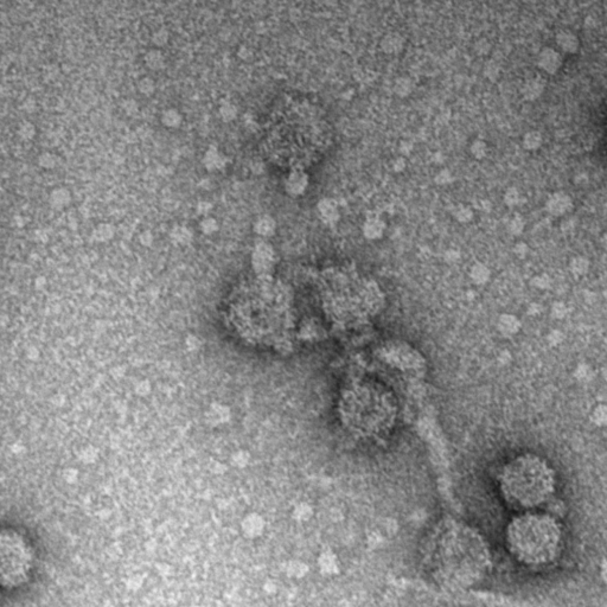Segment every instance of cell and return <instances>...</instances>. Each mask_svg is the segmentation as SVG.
I'll use <instances>...</instances> for the list:
<instances>
[{
    "instance_id": "7402d4cb",
    "label": "cell",
    "mask_w": 607,
    "mask_h": 607,
    "mask_svg": "<svg viewBox=\"0 0 607 607\" xmlns=\"http://www.w3.org/2000/svg\"><path fill=\"white\" fill-rule=\"evenodd\" d=\"M170 236L175 243L185 245L191 243L192 238H194V233L185 225H176L171 230Z\"/></svg>"
},
{
    "instance_id": "f5cc1de1",
    "label": "cell",
    "mask_w": 607,
    "mask_h": 607,
    "mask_svg": "<svg viewBox=\"0 0 607 607\" xmlns=\"http://www.w3.org/2000/svg\"><path fill=\"white\" fill-rule=\"evenodd\" d=\"M541 312H542V306H541L540 304L532 303L529 305V307H528L529 316H539Z\"/></svg>"
},
{
    "instance_id": "ba28073f",
    "label": "cell",
    "mask_w": 607,
    "mask_h": 607,
    "mask_svg": "<svg viewBox=\"0 0 607 607\" xmlns=\"http://www.w3.org/2000/svg\"><path fill=\"white\" fill-rule=\"evenodd\" d=\"M308 183H310L308 175L305 171L297 168L287 176L286 181H285V190L288 195L297 197V196H301L306 192Z\"/></svg>"
},
{
    "instance_id": "ab89813d",
    "label": "cell",
    "mask_w": 607,
    "mask_h": 607,
    "mask_svg": "<svg viewBox=\"0 0 607 607\" xmlns=\"http://www.w3.org/2000/svg\"><path fill=\"white\" fill-rule=\"evenodd\" d=\"M568 306H567L563 301H555V303L552 305V308H550V316L556 320L563 319V318L568 314Z\"/></svg>"
},
{
    "instance_id": "6f0895ef",
    "label": "cell",
    "mask_w": 607,
    "mask_h": 607,
    "mask_svg": "<svg viewBox=\"0 0 607 607\" xmlns=\"http://www.w3.org/2000/svg\"><path fill=\"white\" fill-rule=\"evenodd\" d=\"M574 228V221L573 218H566L565 221H562V229L563 230H569V229Z\"/></svg>"
},
{
    "instance_id": "4fadbf2b",
    "label": "cell",
    "mask_w": 607,
    "mask_h": 607,
    "mask_svg": "<svg viewBox=\"0 0 607 607\" xmlns=\"http://www.w3.org/2000/svg\"><path fill=\"white\" fill-rule=\"evenodd\" d=\"M227 164H228V158L224 157V155L221 153L220 150H218L215 145H211L210 147L205 151L204 157H203V165L208 171H210V172L221 171V170H223Z\"/></svg>"
},
{
    "instance_id": "e0dca14e",
    "label": "cell",
    "mask_w": 607,
    "mask_h": 607,
    "mask_svg": "<svg viewBox=\"0 0 607 607\" xmlns=\"http://www.w3.org/2000/svg\"><path fill=\"white\" fill-rule=\"evenodd\" d=\"M144 62L146 67L153 71L162 70L166 67V58H165L162 51L159 50V49H151V50L146 52L144 56Z\"/></svg>"
},
{
    "instance_id": "5bb4252c",
    "label": "cell",
    "mask_w": 607,
    "mask_h": 607,
    "mask_svg": "<svg viewBox=\"0 0 607 607\" xmlns=\"http://www.w3.org/2000/svg\"><path fill=\"white\" fill-rule=\"evenodd\" d=\"M521 327H522V323L513 314H502L498 318V321H497V329H498L499 333L505 338H511L515 336V334L519 332Z\"/></svg>"
},
{
    "instance_id": "91938a15",
    "label": "cell",
    "mask_w": 607,
    "mask_h": 607,
    "mask_svg": "<svg viewBox=\"0 0 607 607\" xmlns=\"http://www.w3.org/2000/svg\"><path fill=\"white\" fill-rule=\"evenodd\" d=\"M490 209H491V203H490V202L489 201H483L482 202V210L490 211Z\"/></svg>"
},
{
    "instance_id": "52a82bcc",
    "label": "cell",
    "mask_w": 607,
    "mask_h": 607,
    "mask_svg": "<svg viewBox=\"0 0 607 607\" xmlns=\"http://www.w3.org/2000/svg\"><path fill=\"white\" fill-rule=\"evenodd\" d=\"M563 65L561 52L555 48L546 46L537 56V67L547 75H556Z\"/></svg>"
},
{
    "instance_id": "60d3db41",
    "label": "cell",
    "mask_w": 607,
    "mask_h": 607,
    "mask_svg": "<svg viewBox=\"0 0 607 607\" xmlns=\"http://www.w3.org/2000/svg\"><path fill=\"white\" fill-rule=\"evenodd\" d=\"M122 109L128 117H134L139 113V104L134 99H126L122 101Z\"/></svg>"
},
{
    "instance_id": "836d02e7",
    "label": "cell",
    "mask_w": 607,
    "mask_h": 607,
    "mask_svg": "<svg viewBox=\"0 0 607 607\" xmlns=\"http://www.w3.org/2000/svg\"><path fill=\"white\" fill-rule=\"evenodd\" d=\"M200 229L204 235H212V234L216 233V231H218V229H220V223H218V221L216 220V218H214L211 216H207V217H203L201 220Z\"/></svg>"
},
{
    "instance_id": "f907efd6",
    "label": "cell",
    "mask_w": 607,
    "mask_h": 607,
    "mask_svg": "<svg viewBox=\"0 0 607 607\" xmlns=\"http://www.w3.org/2000/svg\"><path fill=\"white\" fill-rule=\"evenodd\" d=\"M476 50L478 54L482 55H486L487 52L490 51V44L489 42L485 41V39H482V41H478L476 44Z\"/></svg>"
},
{
    "instance_id": "6da1fadb",
    "label": "cell",
    "mask_w": 607,
    "mask_h": 607,
    "mask_svg": "<svg viewBox=\"0 0 607 607\" xmlns=\"http://www.w3.org/2000/svg\"><path fill=\"white\" fill-rule=\"evenodd\" d=\"M420 553L424 573L446 589L470 588L490 568L485 540L473 528L452 518L439 521L427 532Z\"/></svg>"
},
{
    "instance_id": "d590c367",
    "label": "cell",
    "mask_w": 607,
    "mask_h": 607,
    "mask_svg": "<svg viewBox=\"0 0 607 607\" xmlns=\"http://www.w3.org/2000/svg\"><path fill=\"white\" fill-rule=\"evenodd\" d=\"M168 39H170V32L165 28H159L152 34L151 42L157 48H162L167 44Z\"/></svg>"
},
{
    "instance_id": "f35d334b",
    "label": "cell",
    "mask_w": 607,
    "mask_h": 607,
    "mask_svg": "<svg viewBox=\"0 0 607 607\" xmlns=\"http://www.w3.org/2000/svg\"><path fill=\"white\" fill-rule=\"evenodd\" d=\"M530 285L534 286L537 290H548V288L552 286V279L548 274L542 273V274H537L532 279V281H530Z\"/></svg>"
},
{
    "instance_id": "c3c4849f",
    "label": "cell",
    "mask_w": 607,
    "mask_h": 607,
    "mask_svg": "<svg viewBox=\"0 0 607 607\" xmlns=\"http://www.w3.org/2000/svg\"><path fill=\"white\" fill-rule=\"evenodd\" d=\"M237 56L241 59H243V61H249V59H251V57H253V51H251L248 46L242 45L237 50Z\"/></svg>"
},
{
    "instance_id": "ffe728a7",
    "label": "cell",
    "mask_w": 607,
    "mask_h": 607,
    "mask_svg": "<svg viewBox=\"0 0 607 607\" xmlns=\"http://www.w3.org/2000/svg\"><path fill=\"white\" fill-rule=\"evenodd\" d=\"M160 121L166 128H178L183 124V115L176 108H167L162 112Z\"/></svg>"
},
{
    "instance_id": "8fae6325",
    "label": "cell",
    "mask_w": 607,
    "mask_h": 607,
    "mask_svg": "<svg viewBox=\"0 0 607 607\" xmlns=\"http://www.w3.org/2000/svg\"><path fill=\"white\" fill-rule=\"evenodd\" d=\"M362 230L363 235L368 240H380L383 237L384 231H386V222L377 215H371L364 221Z\"/></svg>"
},
{
    "instance_id": "1f68e13d",
    "label": "cell",
    "mask_w": 607,
    "mask_h": 607,
    "mask_svg": "<svg viewBox=\"0 0 607 607\" xmlns=\"http://www.w3.org/2000/svg\"><path fill=\"white\" fill-rule=\"evenodd\" d=\"M590 420L592 422L598 427H607V406L606 404H598L592 414H590Z\"/></svg>"
},
{
    "instance_id": "d6a6232c",
    "label": "cell",
    "mask_w": 607,
    "mask_h": 607,
    "mask_svg": "<svg viewBox=\"0 0 607 607\" xmlns=\"http://www.w3.org/2000/svg\"><path fill=\"white\" fill-rule=\"evenodd\" d=\"M37 162L42 168H45V170H52V168H55L56 166H57L58 157L56 154L51 153V152H43V153L38 155Z\"/></svg>"
},
{
    "instance_id": "30bf717a",
    "label": "cell",
    "mask_w": 607,
    "mask_h": 607,
    "mask_svg": "<svg viewBox=\"0 0 607 607\" xmlns=\"http://www.w3.org/2000/svg\"><path fill=\"white\" fill-rule=\"evenodd\" d=\"M546 79L542 76H533L522 85V96L527 101H535L542 96L546 89Z\"/></svg>"
},
{
    "instance_id": "94428289",
    "label": "cell",
    "mask_w": 607,
    "mask_h": 607,
    "mask_svg": "<svg viewBox=\"0 0 607 607\" xmlns=\"http://www.w3.org/2000/svg\"><path fill=\"white\" fill-rule=\"evenodd\" d=\"M601 377L607 382V363L603 364V367L601 368Z\"/></svg>"
},
{
    "instance_id": "9f6ffc18",
    "label": "cell",
    "mask_w": 607,
    "mask_h": 607,
    "mask_svg": "<svg viewBox=\"0 0 607 607\" xmlns=\"http://www.w3.org/2000/svg\"><path fill=\"white\" fill-rule=\"evenodd\" d=\"M200 187H201L202 189H204L205 191H209V190H210V189L212 188V182H211V179H208V178L202 179V181H201V183H200Z\"/></svg>"
},
{
    "instance_id": "681fc988",
    "label": "cell",
    "mask_w": 607,
    "mask_h": 607,
    "mask_svg": "<svg viewBox=\"0 0 607 607\" xmlns=\"http://www.w3.org/2000/svg\"><path fill=\"white\" fill-rule=\"evenodd\" d=\"M511 361H512V355L509 350H503L502 353L498 355V362L502 364V366H507V364L511 362Z\"/></svg>"
},
{
    "instance_id": "9c48e42d",
    "label": "cell",
    "mask_w": 607,
    "mask_h": 607,
    "mask_svg": "<svg viewBox=\"0 0 607 607\" xmlns=\"http://www.w3.org/2000/svg\"><path fill=\"white\" fill-rule=\"evenodd\" d=\"M555 43L557 48H559V51L565 52V54L574 55L580 49V39L570 30H561V31L557 32L555 36Z\"/></svg>"
},
{
    "instance_id": "d4e9b609",
    "label": "cell",
    "mask_w": 607,
    "mask_h": 607,
    "mask_svg": "<svg viewBox=\"0 0 607 607\" xmlns=\"http://www.w3.org/2000/svg\"><path fill=\"white\" fill-rule=\"evenodd\" d=\"M573 376H574V379L578 381V382L589 383L590 381L594 379L595 373L589 364L580 363V364H578V367L575 368V370H574Z\"/></svg>"
},
{
    "instance_id": "e575fe53",
    "label": "cell",
    "mask_w": 607,
    "mask_h": 607,
    "mask_svg": "<svg viewBox=\"0 0 607 607\" xmlns=\"http://www.w3.org/2000/svg\"><path fill=\"white\" fill-rule=\"evenodd\" d=\"M138 91L140 94L145 95V96H152L154 95L155 89H157V85H155V81L152 77H142L139 79L138 84Z\"/></svg>"
},
{
    "instance_id": "f6af8a7d",
    "label": "cell",
    "mask_w": 607,
    "mask_h": 607,
    "mask_svg": "<svg viewBox=\"0 0 607 607\" xmlns=\"http://www.w3.org/2000/svg\"><path fill=\"white\" fill-rule=\"evenodd\" d=\"M512 251L518 258H524L527 255L529 254V245L527 244L526 242L519 241V242H517L515 245H513Z\"/></svg>"
},
{
    "instance_id": "bcb514c9",
    "label": "cell",
    "mask_w": 607,
    "mask_h": 607,
    "mask_svg": "<svg viewBox=\"0 0 607 607\" xmlns=\"http://www.w3.org/2000/svg\"><path fill=\"white\" fill-rule=\"evenodd\" d=\"M407 168V161L406 158L402 157V155H400V157L395 158L393 160V170L397 172V174H400V172H403Z\"/></svg>"
},
{
    "instance_id": "2e32d148",
    "label": "cell",
    "mask_w": 607,
    "mask_h": 607,
    "mask_svg": "<svg viewBox=\"0 0 607 607\" xmlns=\"http://www.w3.org/2000/svg\"><path fill=\"white\" fill-rule=\"evenodd\" d=\"M254 233L261 237H271L277 230V222L271 215H262L254 222Z\"/></svg>"
},
{
    "instance_id": "4316f807",
    "label": "cell",
    "mask_w": 607,
    "mask_h": 607,
    "mask_svg": "<svg viewBox=\"0 0 607 607\" xmlns=\"http://www.w3.org/2000/svg\"><path fill=\"white\" fill-rule=\"evenodd\" d=\"M453 217L459 223H469V222L473 220L474 211L470 205L459 204L453 209Z\"/></svg>"
},
{
    "instance_id": "8d00e7d4",
    "label": "cell",
    "mask_w": 607,
    "mask_h": 607,
    "mask_svg": "<svg viewBox=\"0 0 607 607\" xmlns=\"http://www.w3.org/2000/svg\"><path fill=\"white\" fill-rule=\"evenodd\" d=\"M36 126L30 121H23L18 127V135L23 140L30 141L36 137Z\"/></svg>"
},
{
    "instance_id": "83f0119b",
    "label": "cell",
    "mask_w": 607,
    "mask_h": 607,
    "mask_svg": "<svg viewBox=\"0 0 607 607\" xmlns=\"http://www.w3.org/2000/svg\"><path fill=\"white\" fill-rule=\"evenodd\" d=\"M506 229L507 231H509V234L512 235V236H519V235L523 234L524 229H526V220H524V217L521 214H515L510 218V221L507 222Z\"/></svg>"
},
{
    "instance_id": "9a60e30c",
    "label": "cell",
    "mask_w": 607,
    "mask_h": 607,
    "mask_svg": "<svg viewBox=\"0 0 607 607\" xmlns=\"http://www.w3.org/2000/svg\"><path fill=\"white\" fill-rule=\"evenodd\" d=\"M71 194L67 188H56L49 196V204L55 210H63L71 203Z\"/></svg>"
},
{
    "instance_id": "ac0fdd59",
    "label": "cell",
    "mask_w": 607,
    "mask_h": 607,
    "mask_svg": "<svg viewBox=\"0 0 607 607\" xmlns=\"http://www.w3.org/2000/svg\"><path fill=\"white\" fill-rule=\"evenodd\" d=\"M381 49L387 54H396L403 48V38L396 32H390L381 39Z\"/></svg>"
},
{
    "instance_id": "3957f363",
    "label": "cell",
    "mask_w": 607,
    "mask_h": 607,
    "mask_svg": "<svg viewBox=\"0 0 607 607\" xmlns=\"http://www.w3.org/2000/svg\"><path fill=\"white\" fill-rule=\"evenodd\" d=\"M555 476L542 458L524 454L505 467L502 491L505 499L519 509L536 507L547 502L554 492Z\"/></svg>"
},
{
    "instance_id": "5b68a950",
    "label": "cell",
    "mask_w": 607,
    "mask_h": 607,
    "mask_svg": "<svg viewBox=\"0 0 607 607\" xmlns=\"http://www.w3.org/2000/svg\"><path fill=\"white\" fill-rule=\"evenodd\" d=\"M253 266L261 277H266L274 266L275 253L273 247L267 242H258L253 251Z\"/></svg>"
},
{
    "instance_id": "8992f818",
    "label": "cell",
    "mask_w": 607,
    "mask_h": 607,
    "mask_svg": "<svg viewBox=\"0 0 607 607\" xmlns=\"http://www.w3.org/2000/svg\"><path fill=\"white\" fill-rule=\"evenodd\" d=\"M574 202L565 191H555L547 198L545 209L554 217H565L573 210Z\"/></svg>"
},
{
    "instance_id": "7dc6e473",
    "label": "cell",
    "mask_w": 607,
    "mask_h": 607,
    "mask_svg": "<svg viewBox=\"0 0 607 607\" xmlns=\"http://www.w3.org/2000/svg\"><path fill=\"white\" fill-rule=\"evenodd\" d=\"M399 151L402 157H406L413 151V144L408 140H401L399 144Z\"/></svg>"
},
{
    "instance_id": "74e56055",
    "label": "cell",
    "mask_w": 607,
    "mask_h": 607,
    "mask_svg": "<svg viewBox=\"0 0 607 607\" xmlns=\"http://www.w3.org/2000/svg\"><path fill=\"white\" fill-rule=\"evenodd\" d=\"M453 181H454L453 174L451 172L450 168H446V167L440 168V170L436 174V176H434V182H436V184L441 185V187H444V185H449L452 183Z\"/></svg>"
},
{
    "instance_id": "7c38bea8",
    "label": "cell",
    "mask_w": 607,
    "mask_h": 607,
    "mask_svg": "<svg viewBox=\"0 0 607 607\" xmlns=\"http://www.w3.org/2000/svg\"><path fill=\"white\" fill-rule=\"evenodd\" d=\"M317 210L324 223H336L339 220V209L332 198H321L317 204Z\"/></svg>"
},
{
    "instance_id": "484cf974",
    "label": "cell",
    "mask_w": 607,
    "mask_h": 607,
    "mask_svg": "<svg viewBox=\"0 0 607 607\" xmlns=\"http://www.w3.org/2000/svg\"><path fill=\"white\" fill-rule=\"evenodd\" d=\"M237 107L233 102L223 101L218 107V115L223 122H231L237 117Z\"/></svg>"
},
{
    "instance_id": "db71d44e",
    "label": "cell",
    "mask_w": 607,
    "mask_h": 607,
    "mask_svg": "<svg viewBox=\"0 0 607 607\" xmlns=\"http://www.w3.org/2000/svg\"><path fill=\"white\" fill-rule=\"evenodd\" d=\"M445 257H446L447 261L454 262V261H457L458 258H459V253H458V251H456V250H453V249L452 250H449L445 254Z\"/></svg>"
},
{
    "instance_id": "ee69618b",
    "label": "cell",
    "mask_w": 607,
    "mask_h": 607,
    "mask_svg": "<svg viewBox=\"0 0 607 607\" xmlns=\"http://www.w3.org/2000/svg\"><path fill=\"white\" fill-rule=\"evenodd\" d=\"M484 74L487 78L490 79H496L499 76V67L497 63H495L493 61L487 62L485 64V68H484Z\"/></svg>"
},
{
    "instance_id": "4dcf8cb0",
    "label": "cell",
    "mask_w": 607,
    "mask_h": 607,
    "mask_svg": "<svg viewBox=\"0 0 607 607\" xmlns=\"http://www.w3.org/2000/svg\"><path fill=\"white\" fill-rule=\"evenodd\" d=\"M115 234V229L112 224L109 223H100L94 230V238L95 240L105 242L113 238Z\"/></svg>"
},
{
    "instance_id": "277c9868",
    "label": "cell",
    "mask_w": 607,
    "mask_h": 607,
    "mask_svg": "<svg viewBox=\"0 0 607 607\" xmlns=\"http://www.w3.org/2000/svg\"><path fill=\"white\" fill-rule=\"evenodd\" d=\"M32 566V552L30 545L21 534L10 530L8 537H2L3 581L9 586L22 585L28 579Z\"/></svg>"
},
{
    "instance_id": "816d5d0a",
    "label": "cell",
    "mask_w": 607,
    "mask_h": 607,
    "mask_svg": "<svg viewBox=\"0 0 607 607\" xmlns=\"http://www.w3.org/2000/svg\"><path fill=\"white\" fill-rule=\"evenodd\" d=\"M139 240H140L141 244L146 245V247H148V245H151L152 242H153V235H152L151 231L145 230L142 231L140 234V236H139Z\"/></svg>"
},
{
    "instance_id": "f546056e",
    "label": "cell",
    "mask_w": 607,
    "mask_h": 607,
    "mask_svg": "<svg viewBox=\"0 0 607 607\" xmlns=\"http://www.w3.org/2000/svg\"><path fill=\"white\" fill-rule=\"evenodd\" d=\"M521 201H522V196L517 188L510 187L504 191L503 202L507 208H516L517 205L521 204Z\"/></svg>"
},
{
    "instance_id": "d6986e66",
    "label": "cell",
    "mask_w": 607,
    "mask_h": 607,
    "mask_svg": "<svg viewBox=\"0 0 607 607\" xmlns=\"http://www.w3.org/2000/svg\"><path fill=\"white\" fill-rule=\"evenodd\" d=\"M470 278L476 285H485L491 278L490 268L482 262H476L470 270Z\"/></svg>"
},
{
    "instance_id": "680465c9",
    "label": "cell",
    "mask_w": 607,
    "mask_h": 607,
    "mask_svg": "<svg viewBox=\"0 0 607 607\" xmlns=\"http://www.w3.org/2000/svg\"><path fill=\"white\" fill-rule=\"evenodd\" d=\"M600 242H601V247H602V249L605 250L606 253H607V231H606V233H603V234H602L601 240H600Z\"/></svg>"
},
{
    "instance_id": "f1b7e54d",
    "label": "cell",
    "mask_w": 607,
    "mask_h": 607,
    "mask_svg": "<svg viewBox=\"0 0 607 607\" xmlns=\"http://www.w3.org/2000/svg\"><path fill=\"white\" fill-rule=\"evenodd\" d=\"M470 153L474 159H478V160H482L489 153V146H487L486 141H484L483 139H474V140L471 142L470 145Z\"/></svg>"
},
{
    "instance_id": "44dd1931",
    "label": "cell",
    "mask_w": 607,
    "mask_h": 607,
    "mask_svg": "<svg viewBox=\"0 0 607 607\" xmlns=\"http://www.w3.org/2000/svg\"><path fill=\"white\" fill-rule=\"evenodd\" d=\"M590 267V262L587 257L581 256V255H578V256H574L572 260L569 261V271L570 273H572L574 277H583V275H586L588 273Z\"/></svg>"
},
{
    "instance_id": "603a6c76",
    "label": "cell",
    "mask_w": 607,
    "mask_h": 607,
    "mask_svg": "<svg viewBox=\"0 0 607 607\" xmlns=\"http://www.w3.org/2000/svg\"><path fill=\"white\" fill-rule=\"evenodd\" d=\"M542 144H543L542 134H541L539 131H535V129L527 132V133L524 134L522 138V145L527 151H530V152L537 151L541 146H542Z\"/></svg>"
},
{
    "instance_id": "b9f144b4",
    "label": "cell",
    "mask_w": 607,
    "mask_h": 607,
    "mask_svg": "<svg viewBox=\"0 0 607 607\" xmlns=\"http://www.w3.org/2000/svg\"><path fill=\"white\" fill-rule=\"evenodd\" d=\"M565 333L561 330H552L547 334V341L550 346H557L565 340Z\"/></svg>"
},
{
    "instance_id": "cb8c5ba5",
    "label": "cell",
    "mask_w": 607,
    "mask_h": 607,
    "mask_svg": "<svg viewBox=\"0 0 607 607\" xmlns=\"http://www.w3.org/2000/svg\"><path fill=\"white\" fill-rule=\"evenodd\" d=\"M414 89L413 79L408 76H400L399 78L395 79L394 82V92L396 95L401 98H406V96L412 94Z\"/></svg>"
},
{
    "instance_id": "7a4b0ae2",
    "label": "cell",
    "mask_w": 607,
    "mask_h": 607,
    "mask_svg": "<svg viewBox=\"0 0 607 607\" xmlns=\"http://www.w3.org/2000/svg\"><path fill=\"white\" fill-rule=\"evenodd\" d=\"M561 530L552 516L524 513L510 523L506 532L509 550L527 565H545L559 552Z\"/></svg>"
},
{
    "instance_id": "7bdbcfd3",
    "label": "cell",
    "mask_w": 607,
    "mask_h": 607,
    "mask_svg": "<svg viewBox=\"0 0 607 607\" xmlns=\"http://www.w3.org/2000/svg\"><path fill=\"white\" fill-rule=\"evenodd\" d=\"M212 209H214V204H212L210 201L207 200L198 201L197 204H196V212H197V215L203 217L209 216V214L212 211Z\"/></svg>"
},
{
    "instance_id": "11a10c76",
    "label": "cell",
    "mask_w": 607,
    "mask_h": 607,
    "mask_svg": "<svg viewBox=\"0 0 607 607\" xmlns=\"http://www.w3.org/2000/svg\"><path fill=\"white\" fill-rule=\"evenodd\" d=\"M251 171L254 172V174H261L262 171H264V164H262L261 161H254L253 164H251Z\"/></svg>"
}]
</instances>
